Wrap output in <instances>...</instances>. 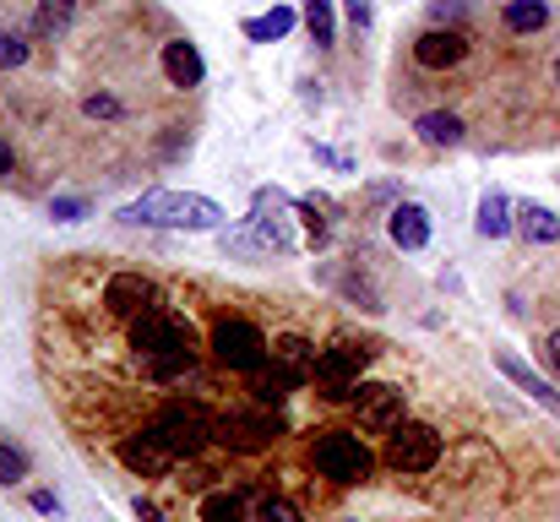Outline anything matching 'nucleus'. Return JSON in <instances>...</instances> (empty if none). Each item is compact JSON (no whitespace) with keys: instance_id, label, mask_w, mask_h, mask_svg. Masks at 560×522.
Listing matches in <instances>:
<instances>
[{"instance_id":"nucleus-22","label":"nucleus","mask_w":560,"mask_h":522,"mask_svg":"<svg viewBox=\"0 0 560 522\" xmlns=\"http://www.w3.org/2000/svg\"><path fill=\"white\" fill-rule=\"evenodd\" d=\"M501 22H506L512 33H539V27L550 22V0H506Z\"/></svg>"},{"instance_id":"nucleus-25","label":"nucleus","mask_w":560,"mask_h":522,"mask_svg":"<svg viewBox=\"0 0 560 522\" xmlns=\"http://www.w3.org/2000/svg\"><path fill=\"white\" fill-rule=\"evenodd\" d=\"M305 27H311V38L327 49V44H338V16H332V0H305Z\"/></svg>"},{"instance_id":"nucleus-7","label":"nucleus","mask_w":560,"mask_h":522,"mask_svg":"<svg viewBox=\"0 0 560 522\" xmlns=\"http://www.w3.org/2000/svg\"><path fill=\"white\" fill-rule=\"evenodd\" d=\"M212 353H218L229 370L256 375V370H267L272 344H267V338H261V327H250V322H218V327H212Z\"/></svg>"},{"instance_id":"nucleus-29","label":"nucleus","mask_w":560,"mask_h":522,"mask_svg":"<svg viewBox=\"0 0 560 522\" xmlns=\"http://www.w3.org/2000/svg\"><path fill=\"white\" fill-rule=\"evenodd\" d=\"M250 522H305V518H300V507H289L283 496H267V501L256 507V518Z\"/></svg>"},{"instance_id":"nucleus-39","label":"nucleus","mask_w":560,"mask_h":522,"mask_svg":"<svg viewBox=\"0 0 560 522\" xmlns=\"http://www.w3.org/2000/svg\"><path fill=\"white\" fill-rule=\"evenodd\" d=\"M0 174H11V142L0 137Z\"/></svg>"},{"instance_id":"nucleus-15","label":"nucleus","mask_w":560,"mask_h":522,"mask_svg":"<svg viewBox=\"0 0 560 522\" xmlns=\"http://www.w3.org/2000/svg\"><path fill=\"white\" fill-rule=\"evenodd\" d=\"M164 77H170L175 88H201L207 66H201V49H196L190 38H170V44H164Z\"/></svg>"},{"instance_id":"nucleus-27","label":"nucleus","mask_w":560,"mask_h":522,"mask_svg":"<svg viewBox=\"0 0 560 522\" xmlns=\"http://www.w3.org/2000/svg\"><path fill=\"white\" fill-rule=\"evenodd\" d=\"M289 392H294V381H289V375H283L278 364H272V375H256V386H250V397H256L261 408H278V403H283Z\"/></svg>"},{"instance_id":"nucleus-2","label":"nucleus","mask_w":560,"mask_h":522,"mask_svg":"<svg viewBox=\"0 0 560 522\" xmlns=\"http://www.w3.org/2000/svg\"><path fill=\"white\" fill-rule=\"evenodd\" d=\"M120 223H148V229H186V234H218L223 207L190 190H148L131 207H120Z\"/></svg>"},{"instance_id":"nucleus-5","label":"nucleus","mask_w":560,"mask_h":522,"mask_svg":"<svg viewBox=\"0 0 560 522\" xmlns=\"http://www.w3.org/2000/svg\"><path fill=\"white\" fill-rule=\"evenodd\" d=\"M365 364H371V344H332L316 353V375L311 381H322L327 386V397H354L360 392V375H365Z\"/></svg>"},{"instance_id":"nucleus-4","label":"nucleus","mask_w":560,"mask_h":522,"mask_svg":"<svg viewBox=\"0 0 560 522\" xmlns=\"http://www.w3.org/2000/svg\"><path fill=\"white\" fill-rule=\"evenodd\" d=\"M142 436H153L170 457H196V452L212 441V414H207L201 403H170L164 414L148 419Z\"/></svg>"},{"instance_id":"nucleus-36","label":"nucleus","mask_w":560,"mask_h":522,"mask_svg":"<svg viewBox=\"0 0 560 522\" xmlns=\"http://www.w3.org/2000/svg\"><path fill=\"white\" fill-rule=\"evenodd\" d=\"M33 512H55V518H60V501H55L49 490H33Z\"/></svg>"},{"instance_id":"nucleus-9","label":"nucleus","mask_w":560,"mask_h":522,"mask_svg":"<svg viewBox=\"0 0 560 522\" xmlns=\"http://www.w3.org/2000/svg\"><path fill=\"white\" fill-rule=\"evenodd\" d=\"M245 223L267 240V251L294 256V229H289V196H283V190H256V201H250V218H245Z\"/></svg>"},{"instance_id":"nucleus-23","label":"nucleus","mask_w":560,"mask_h":522,"mask_svg":"<svg viewBox=\"0 0 560 522\" xmlns=\"http://www.w3.org/2000/svg\"><path fill=\"white\" fill-rule=\"evenodd\" d=\"M289 27H294V11H289V5H272V11H261V16L245 22V38H250V44H272V38H283Z\"/></svg>"},{"instance_id":"nucleus-20","label":"nucleus","mask_w":560,"mask_h":522,"mask_svg":"<svg viewBox=\"0 0 560 522\" xmlns=\"http://www.w3.org/2000/svg\"><path fill=\"white\" fill-rule=\"evenodd\" d=\"M413 131H419V142H424V148H457V142H463V120H457V115H446V109L419 115V120H413Z\"/></svg>"},{"instance_id":"nucleus-1","label":"nucleus","mask_w":560,"mask_h":522,"mask_svg":"<svg viewBox=\"0 0 560 522\" xmlns=\"http://www.w3.org/2000/svg\"><path fill=\"white\" fill-rule=\"evenodd\" d=\"M131 348L142 353V370L153 381H175L196 364V338H190L186 322L164 316V311H142L137 327H131Z\"/></svg>"},{"instance_id":"nucleus-14","label":"nucleus","mask_w":560,"mask_h":522,"mask_svg":"<svg viewBox=\"0 0 560 522\" xmlns=\"http://www.w3.org/2000/svg\"><path fill=\"white\" fill-rule=\"evenodd\" d=\"M386 234H392V245H402V251H424V245H430V212H424L419 201H397L392 218H386Z\"/></svg>"},{"instance_id":"nucleus-37","label":"nucleus","mask_w":560,"mask_h":522,"mask_svg":"<svg viewBox=\"0 0 560 522\" xmlns=\"http://www.w3.org/2000/svg\"><path fill=\"white\" fill-rule=\"evenodd\" d=\"M137 522H164V512H159L153 501H142V496H137Z\"/></svg>"},{"instance_id":"nucleus-26","label":"nucleus","mask_w":560,"mask_h":522,"mask_svg":"<svg viewBox=\"0 0 560 522\" xmlns=\"http://www.w3.org/2000/svg\"><path fill=\"white\" fill-rule=\"evenodd\" d=\"M201 522H250V518H245V501L234 490H212L201 501Z\"/></svg>"},{"instance_id":"nucleus-8","label":"nucleus","mask_w":560,"mask_h":522,"mask_svg":"<svg viewBox=\"0 0 560 522\" xmlns=\"http://www.w3.org/2000/svg\"><path fill=\"white\" fill-rule=\"evenodd\" d=\"M386 463L397 474H424L441 463V436L430 425H397L392 441H386Z\"/></svg>"},{"instance_id":"nucleus-28","label":"nucleus","mask_w":560,"mask_h":522,"mask_svg":"<svg viewBox=\"0 0 560 522\" xmlns=\"http://www.w3.org/2000/svg\"><path fill=\"white\" fill-rule=\"evenodd\" d=\"M22 479H27V452L0 441V485H22Z\"/></svg>"},{"instance_id":"nucleus-32","label":"nucleus","mask_w":560,"mask_h":522,"mask_svg":"<svg viewBox=\"0 0 560 522\" xmlns=\"http://www.w3.org/2000/svg\"><path fill=\"white\" fill-rule=\"evenodd\" d=\"M49 218H60V223H82V218H88V201H82V196H55V201H49Z\"/></svg>"},{"instance_id":"nucleus-16","label":"nucleus","mask_w":560,"mask_h":522,"mask_svg":"<svg viewBox=\"0 0 560 522\" xmlns=\"http://www.w3.org/2000/svg\"><path fill=\"white\" fill-rule=\"evenodd\" d=\"M120 463H126L131 474H148V479H153V474H164L175 457H170L153 436H131V441H120Z\"/></svg>"},{"instance_id":"nucleus-38","label":"nucleus","mask_w":560,"mask_h":522,"mask_svg":"<svg viewBox=\"0 0 560 522\" xmlns=\"http://www.w3.org/2000/svg\"><path fill=\"white\" fill-rule=\"evenodd\" d=\"M545 353H550V364H556V370H560V327H556V333H550V338H545Z\"/></svg>"},{"instance_id":"nucleus-17","label":"nucleus","mask_w":560,"mask_h":522,"mask_svg":"<svg viewBox=\"0 0 560 522\" xmlns=\"http://www.w3.org/2000/svg\"><path fill=\"white\" fill-rule=\"evenodd\" d=\"M272 364L300 386V381H311V375H316V348L305 344V338H278V344H272Z\"/></svg>"},{"instance_id":"nucleus-24","label":"nucleus","mask_w":560,"mask_h":522,"mask_svg":"<svg viewBox=\"0 0 560 522\" xmlns=\"http://www.w3.org/2000/svg\"><path fill=\"white\" fill-rule=\"evenodd\" d=\"M71 11H77V0H44L38 16H33V33L38 38H60L71 27Z\"/></svg>"},{"instance_id":"nucleus-18","label":"nucleus","mask_w":560,"mask_h":522,"mask_svg":"<svg viewBox=\"0 0 560 522\" xmlns=\"http://www.w3.org/2000/svg\"><path fill=\"white\" fill-rule=\"evenodd\" d=\"M512 218H517V229H523V240H528V245H556L560 240V218L550 212V207H539V201L512 207Z\"/></svg>"},{"instance_id":"nucleus-35","label":"nucleus","mask_w":560,"mask_h":522,"mask_svg":"<svg viewBox=\"0 0 560 522\" xmlns=\"http://www.w3.org/2000/svg\"><path fill=\"white\" fill-rule=\"evenodd\" d=\"M343 11H349V22H354V27H360V33H365V27H371V0H343Z\"/></svg>"},{"instance_id":"nucleus-34","label":"nucleus","mask_w":560,"mask_h":522,"mask_svg":"<svg viewBox=\"0 0 560 522\" xmlns=\"http://www.w3.org/2000/svg\"><path fill=\"white\" fill-rule=\"evenodd\" d=\"M27 60V44L16 38V33H0V71H11V66H22Z\"/></svg>"},{"instance_id":"nucleus-40","label":"nucleus","mask_w":560,"mask_h":522,"mask_svg":"<svg viewBox=\"0 0 560 522\" xmlns=\"http://www.w3.org/2000/svg\"><path fill=\"white\" fill-rule=\"evenodd\" d=\"M556 82H560V60H556Z\"/></svg>"},{"instance_id":"nucleus-13","label":"nucleus","mask_w":560,"mask_h":522,"mask_svg":"<svg viewBox=\"0 0 560 522\" xmlns=\"http://www.w3.org/2000/svg\"><path fill=\"white\" fill-rule=\"evenodd\" d=\"M495 364H501V375H506V381H512L517 392H528V397H534L539 408H550V414L560 419V392L550 386V381H545V375H534V370H528V364H523V359H517L512 348H495Z\"/></svg>"},{"instance_id":"nucleus-19","label":"nucleus","mask_w":560,"mask_h":522,"mask_svg":"<svg viewBox=\"0 0 560 522\" xmlns=\"http://www.w3.org/2000/svg\"><path fill=\"white\" fill-rule=\"evenodd\" d=\"M474 229H479L485 240H506V234L517 229V218H512V201H506L501 190H485V196H479V218H474Z\"/></svg>"},{"instance_id":"nucleus-21","label":"nucleus","mask_w":560,"mask_h":522,"mask_svg":"<svg viewBox=\"0 0 560 522\" xmlns=\"http://www.w3.org/2000/svg\"><path fill=\"white\" fill-rule=\"evenodd\" d=\"M218 245H223V256H240V262H261V256H272L267 240H261L250 223H240V229H218Z\"/></svg>"},{"instance_id":"nucleus-33","label":"nucleus","mask_w":560,"mask_h":522,"mask_svg":"<svg viewBox=\"0 0 560 522\" xmlns=\"http://www.w3.org/2000/svg\"><path fill=\"white\" fill-rule=\"evenodd\" d=\"M82 109H88L93 120H120V98H109V93H93V98H82Z\"/></svg>"},{"instance_id":"nucleus-41","label":"nucleus","mask_w":560,"mask_h":522,"mask_svg":"<svg viewBox=\"0 0 560 522\" xmlns=\"http://www.w3.org/2000/svg\"><path fill=\"white\" fill-rule=\"evenodd\" d=\"M343 522H354V518H343Z\"/></svg>"},{"instance_id":"nucleus-3","label":"nucleus","mask_w":560,"mask_h":522,"mask_svg":"<svg viewBox=\"0 0 560 522\" xmlns=\"http://www.w3.org/2000/svg\"><path fill=\"white\" fill-rule=\"evenodd\" d=\"M311 463H316V474L332 479V485H365L375 468L371 446H365L354 430H322L316 446H311Z\"/></svg>"},{"instance_id":"nucleus-31","label":"nucleus","mask_w":560,"mask_h":522,"mask_svg":"<svg viewBox=\"0 0 560 522\" xmlns=\"http://www.w3.org/2000/svg\"><path fill=\"white\" fill-rule=\"evenodd\" d=\"M468 16V0H430V22L435 27H457Z\"/></svg>"},{"instance_id":"nucleus-11","label":"nucleus","mask_w":560,"mask_h":522,"mask_svg":"<svg viewBox=\"0 0 560 522\" xmlns=\"http://www.w3.org/2000/svg\"><path fill=\"white\" fill-rule=\"evenodd\" d=\"M413 60H419L424 71L463 66V60H468V38H463L457 27H430V33H419V44H413Z\"/></svg>"},{"instance_id":"nucleus-10","label":"nucleus","mask_w":560,"mask_h":522,"mask_svg":"<svg viewBox=\"0 0 560 522\" xmlns=\"http://www.w3.org/2000/svg\"><path fill=\"white\" fill-rule=\"evenodd\" d=\"M354 408H360V430H371V436H392L402 425V392L397 386H360Z\"/></svg>"},{"instance_id":"nucleus-30","label":"nucleus","mask_w":560,"mask_h":522,"mask_svg":"<svg viewBox=\"0 0 560 522\" xmlns=\"http://www.w3.org/2000/svg\"><path fill=\"white\" fill-rule=\"evenodd\" d=\"M316 212H322V201H316V196H311V201H300V218H305L311 245H327V234H332V229H327V218H316Z\"/></svg>"},{"instance_id":"nucleus-12","label":"nucleus","mask_w":560,"mask_h":522,"mask_svg":"<svg viewBox=\"0 0 560 522\" xmlns=\"http://www.w3.org/2000/svg\"><path fill=\"white\" fill-rule=\"evenodd\" d=\"M153 300H159V294H153V283H148L142 272H115V278L104 283V305H109L115 316H131V322H137L142 311H153Z\"/></svg>"},{"instance_id":"nucleus-6","label":"nucleus","mask_w":560,"mask_h":522,"mask_svg":"<svg viewBox=\"0 0 560 522\" xmlns=\"http://www.w3.org/2000/svg\"><path fill=\"white\" fill-rule=\"evenodd\" d=\"M212 441H223L229 452H261L278 441V419L256 403V408H234V414H218L212 419Z\"/></svg>"}]
</instances>
